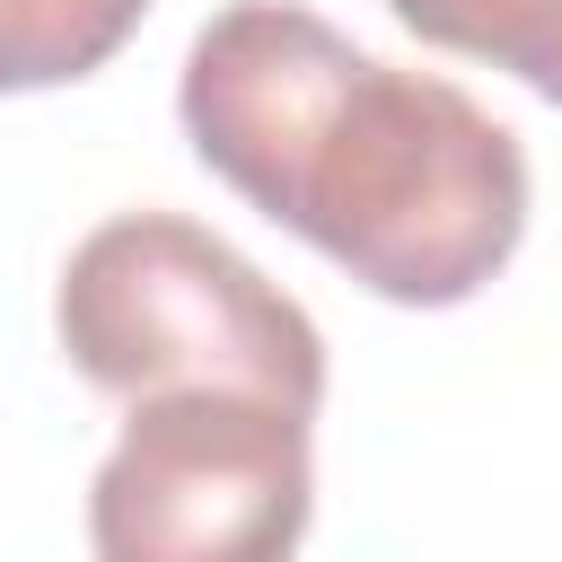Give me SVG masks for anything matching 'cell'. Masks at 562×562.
I'll list each match as a JSON object with an SVG mask.
<instances>
[{"instance_id": "5b68a950", "label": "cell", "mask_w": 562, "mask_h": 562, "mask_svg": "<svg viewBox=\"0 0 562 562\" xmlns=\"http://www.w3.org/2000/svg\"><path fill=\"white\" fill-rule=\"evenodd\" d=\"M422 44L474 53L509 79H527L544 105H562V0H386Z\"/></svg>"}, {"instance_id": "3957f363", "label": "cell", "mask_w": 562, "mask_h": 562, "mask_svg": "<svg viewBox=\"0 0 562 562\" xmlns=\"http://www.w3.org/2000/svg\"><path fill=\"white\" fill-rule=\"evenodd\" d=\"M316 509L307 413L237 386L140 395L88 483L97 562H290Z\"/></svg>"}, {"instance_id": "7a4b0ae2", "label": "cell", "mask_w": 562, "mask_h": 562, "mask_svg": "<svg viewBox=\"0 0 562 562\" xmlns=\"http://www.w3.org/2000/svg\"><path fill=\"white\" fill-rule=\"evenodd\" d=\"M53 334L88 386L132 404L176 386L272 395L307 422L325 404L316 316L184 211L97 220L53 281Z\"/></svg>"}, {"instance_id": "277c9868", "label": "cell", "mask_w": 562, "mask_h": 562, "mask_svg": "<svg viewBox=\"0 0 562 562\" xmlns=\"http://www.w3.org/2000/svg\"><path fill=\"white\" fill-rule=\"evenodd\" d=\"M140 18L149 0H0V97L105 70Z\"/></svg>"}, {"instance_id": "6da1fadb", "label": "cell", "mask_w": 562, "mask_h": 562, "mask_svg": "<svg viewBox=\"0 0 562 562\" xmlns=\"http://www.w3.org/2000/svg\"><path fill=\"white\" fill-rule=\"evenodd\" d=\"M193 158L395 307L474 299L527 237V149L439 70L360 53L299 0H228L184 44Z\"/></svg>"}]
</instances>
